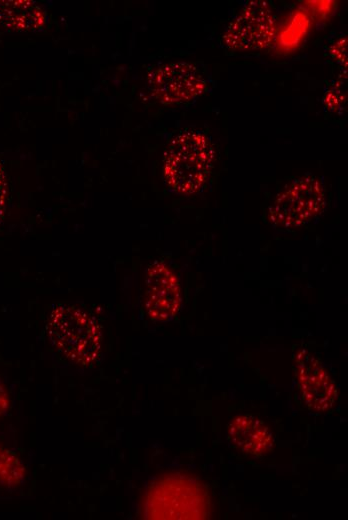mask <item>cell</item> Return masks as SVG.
<instances>
[{"instance_id":"2","label":"cell","mask_w":348,"mask_h":520,"mask_svg":"<svg viewBox=\"0 0 348 520\" xmlns=\"http://www.w3.org/2000/svg\"><path fill=\"white\" fill-rule=\"evenodd\" d=\"M46 331L52 346L73 363L92 364L101 353L102 336L97 322L74 305L55 307L49 315Z\"/></svg>"},{"instance_id":"10","label":"cell","mask_w":348,"mask_h":520,"mask_svg":"<svg viewBox=\"0 0 348 520\" xmlns=\"http://www.w3.org/2000/svg\"><path fill=\"white\" fill-rule=\"evenodd\" d=\"M24 475L21 461L11 451L0 446V481L11 486L17 485Z\"/></svg>"},{"instance_id":"8","label":"cell","mask_w":348,"mask_h":520,"mask_svg":"<svg viewBox=\"0 0 348 520\" xmlns=\"http://www.w3.org/2000/svg\"><path fill=\"white\" fill-rule=\"evenodd\" d=\"M227 434L236 448L249 455L261 456L269 453L274 447L270 429L251 415L234 417L228 425Z\"/></svg>"},{"instance_id":"11","label":"cell","mask_w":348,"mask_h":520,"mask_svg":"<svg viewBox=\"0 0 348 520\" xmlns=\"http://www.w3.org/2000/svg\"><path fill=\"white\" fill-rule=\"evenodd\" d=\"M7 194H8V182L5 168L0 161V223L4 218V214L6 211V203H7Z\"/></svg>"},{"instance_id":"4","label":"cell","mask_w":348,"mask_h":520,"mask_svg":"<svg viewBox=\"0 0 348 520\" xmlns=\"http://www.w3.org/2000/svg\"><path fill=\"white\" fill-rule=\"evenodd\" d=\"M151 95L164 105L194 100L206 90L200 70L187 62H171L154 68L147 77Z\"/></svg>"},{"instance_id":"7","label":"cell","mask_w":348,"mask_h":520,"mask_svg":"<svg viewBox=\"0 0 348 520\" xmlns=\"http://www.w3.org/2000/svg\"><path fill=\"white\" fill-rule=\"evenodd\" d=\"M295 373L306 405L316 412L330 410L338 398L336 384L311 352L300 349L294 356Z\"/></svg>"},{"instance_id":"3","label":"cell","mask_w":348,"mask_h":520,"mask_svg":"<svg viewBox=\"0 0 348 520\" xmlns=\"http://www.w3.org/2000/svg\"><path fill=\"white\" fill-rule=\"evenodd\" d=\"M325 205V189L313 176L292 181L275 198L268 211L269 221L276 227H300L316 217Z\"/></svg>"},{"instance_id":"6","label":"cell","mask_w":348,"mask_h":520,"mask_svg":"<svg viewBox=\"0 0 348 520\" xmlns=\"http://www.w3.org/2000/svg\"><path fill=\"white\" fill-rule=\"evenodd\" d=\"M145 310L154 321L173 319L181 306V287L170 266L161 260L152 262L145 277Z\"/></svg>"},{"instance_id":"9","label":"cell","mask_w":348,"mask_h":520,"mask_svg":"<svg viewBox=\"0 0 348 520\" xmlns=\"http://www.w3.org/2000/svg\"><path fill=\"white\" fill-rule=\"evenodd\" d=\"M48 23L46 11L28 0H0V28L15 32L41 31Z\"/></svg>"},{"instance_id":"5","label":"cell","mask_w":348,"mask_h":520,"mask_svg":"<svg viewBox=\"0 0 348 520\" xmlns=\"http://www.w3.org/2000/svg\"><path fill=\"white\" fill-rule=\"evenodd\" d=\"M275 33L270 5L265 1H250L226 28L223 42L233 50H260L270 45Z\"/></svg>"},{"instance_id":"12","label":"cell","mask_w":348,"mask_h":520,"mask_svg":"<svg viewBox=\"0 0 348 520\" xmlns=\"http://www.w3.org/2000/svg\"><path fill=\"white\" fill-rule=\"evenodd\" d=\"M7 406V399L3 389L0 387V412H2Z\"/></svg>"},{"instance_id":"1","label":"cell","mask_w":348,"mask_h":520,"mask_svg":"<svg viewBox=\"0 0 348 520\" xmlns=\"http://www.w3.org/2000/svg\"><path fill=\"white\" fill-rule=\"evenodd\" d=\"M214 161L211 142L203 133L186 129L169 142L163 160L164 180L175 193L194 194L207 182Z\"/></svg>"}]
</instances>
